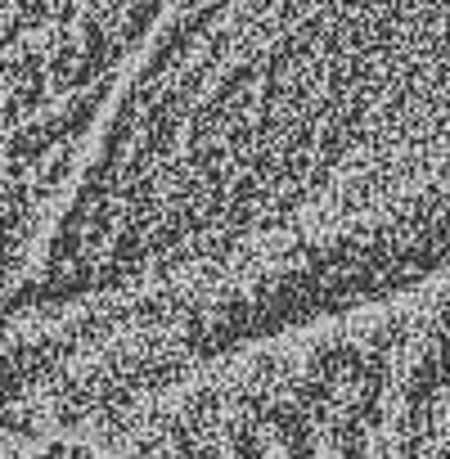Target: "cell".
Returning <instances> with one entry per match:
<instances>
[{
    "label": "cell",
    "instance_id": "obj_2",
    "mask_svg": "<svg viewBox=\"0 0 450 459\" xmlns=\"http://www.w3.org/2000/svg\"><path fill=\"white\" fill-rule=\"evenodd\" d=\"M198 459H450V280L216 365Z\"/></svg>",
    "mask_w": 450,
    "mask_h": 459
},
{
    "label": "cell",
    "instance_id": "obj_4",
    "mask_svg": "<svg viewBox=\"0 0 450 459\" xmlns=\"http://www.w3.org/2000/svg\"><path fill=\"white\" fill-rule=\"evenodd\" d=\"M5 459H122L113 446L77 432H37V437H10Z\"/></svg>",
    "mask_w": 450,
    "mask_h": 459
},
{
    "label": "cell",
    "instance_id": "obj_1",
    "mask_svg": "<svg viewBox=\"0 0 450 459\" xmlns=\"http://www.w3.org/2000/svg\"><path fill=\"white\" fill-rule=\"evenodd\" d=\"M5 432L450 280V0H176L5 239Z\"/></svg>",
    "mask_w": 450,
    "mask_h": 459
},
{
    "label": "cell",
    "instance_id": "obj_3",
    "mask_svg": "<svg viewBox=\"0 0 450 459\" xmlns=\"http://www.w3.org/2000/svg\"><path fill=\"white\" fill-rule=\"evenodd\" d=\"M176 0H5V239L37 216Z\"/></svg>",
    "mask_w": 450,
    "mask_h": 459
}]
</instances>
